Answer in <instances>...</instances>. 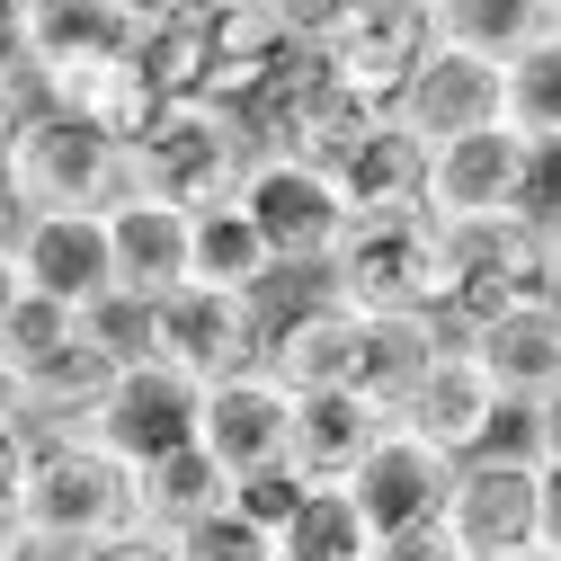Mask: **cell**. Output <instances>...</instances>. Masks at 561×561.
<instances>
[{
	"label": "cell",
	"instance_id": "cell-1",
	"mask_svg": "<svg viewBox=\"0 0 561 561\" xmlns=\"http://www.w3.org/2000/svg\"><path fill=\"white\" fill-rule=\"evenodd\" d=\"M312 286L357 321H437L446 312V224L428 205L419 215H347Z\"/></svg>",
	"mask_w": 561,
	"mask_h": 561
},
{
	"label": "cell",
	"instance_id": "cell-2",
	"mask_svg": "<svg viewBox=\"0 0 561 561\" xmlns=\"http://www.w3.org/2000/svg\"><path fill=\"white\" fill-rule=\"evenodd\" d=\"M19 508H27V526H36V543L54 561H72V552H90V543H107L125 526H144V472L116 463L99 437L62 428V437H36Z\"/></svg>",
	"mask_w": 561,
	"mask_h": 561
},
{
	"label": "cell",
	"instance_id": "cell-3",
	"mask_svg": "<svg viewBox=\"0 0 561 561\" xmlns=\"http://www.w3.org/2000/svg\"><path fill=\"white\" fill-rule=\"evenodd\" d=\"M259 161V134L241 107H215V99H179L152 116V134L125 152V179L134 196H152V205H179V215H215V205L241 196Z\"/></svg>",
	"mask_w": 561,
	"mask_h": 561
},
{
	"label": "cell",
	"instance_id": "cell-4",
	"mask_svg": "<svg viewBox=\"0 0 561 561\" xmlns=\"http://www.w3.org/2000/svg\"><path fill=\"white\" fill-rule=\"evenodd\" d=\"M0 152H10V179H19V205H27V215H107L116 196H134L125 144H107L81 107L36 99V107L10 125V144H0Z\"/></svg>",
	"mask_w": 561,
	"mask_h": 561
},
{
	"label": "cell",
	"instance_id": "cell-5",
	"mask_svg": "<svg viewBox=\"0 0 561 561\" xmlns=\"http://www.w3.org/2000/svg\"><path fill=\"white\" fill-rule=\"evenodd\" d=\"M446 561H535V455L481 446L455 463L446 508H437Z\"/></svg>",
	"mask_w": 561,
	"mask_h": 561
},
{
	"label": "cell",
	"instance_id": "cell-6",
	"mask_svg": "<svg viewBox=\"0 0 561 561\" xmlns=\"http://www.w3.org/2000/svg\"><path fill=\"white\" fill-rule=\"evenodd\" d=\"M125 54H134V0H27L19 10V72L54 107L116 72Z\"/></svg>",
	"mask_w": 561,
	"mask_h": 561
},
{
	"label": "cell",
	"instance_id": "cell-7",
	"mask_svg": "<svg viewBox=\"0 0 561 561\" xmlns=\"http://www.w3.org/2000/svg\"><path fill=\"white\" fill-rule=\"evenodd\" d=\"M232 205L250 215V232L267 241L276 276H321L330 250H339V232H347V205H339L330 170H312L295 152H259Z\"/></svg>",
	"mask_w": 561,
	"mask_h": 561
},
{
	"label": "cell",
	"instance_id": "cell-8",
	"mask_svg": "<svg viewBox=\"0 0 561 561\" xmlns=\"http://www.w3.org/2000/svg\"><path fill=\"white\" fill-rule=\"evenodd\" d=\"M543 205V152H526L508 125L455 134L428 152V215L437 224H508Z\"/></svg>",
	"mask_w": 561,
	"mask_h": 561
},
{
	"label": "cell",
	"instance_id": "cell-9",
	"mask_svg": "<svg viewBox=\"0 0 561 561\" xmlns=\"http://www.w3.org/2000/svg\"><path fill=\"white\" fill-rule=\"evenodd\" d=\"M312 54L330 62L339 90H357L366 107H392L401 81L437 54V19H428V0H347L339 27H330Z\"/></svg>",
	"mask_w": 561,
	"mask_h": 561
},
{
	"label": "cell",
	"instance_id": "cell-10",
	"mask_svg": "<svg viewBox=\"0 0 561 561\" xmlns=\"http://www.w3.org/2000/svg\"><path fill=\"white\" fill-rule=\"evenodd\" d=\"M526 295H552L543 286V250H535V215H508V224H446V339H463L472 321L508 312Z\"/></svg>",
	"mask_w": 561,
	"mask_h": 561
},
{
	"label": "cell",
	"instance_id": "cell-11",
	"mask_svg": "<svg viewBox=\"0 0 561 561\" xmlns=\"http://www.w3.org/2000/svg\"><path fill=\"white\" fill-rule=\"evenodd\" d=\"M446 481L455 463L437 446H419L410 428H383V446L347 472L339 490L357 500V517L375 526L383 552H419V543H437V508H446Z\"/></svg>",
	"mask_w": 561,
	"mask_h": 561
},
{
	"label": "cell",
	"instance_id": "cell-12",
	"mask_svg": "<svg viewBox=\"0 0 561 561\" xmlns=\"http://www.w3.org/2000/svg\"><path fill=\"white\" fill-rule=\"evenodd\" d=\"M500 383H490L481 366H472V347L463 339H446L428 366L410 375V392L392 401V428H410L419 446H437L446 463H463V455H481L490 437H500Z\"/></svg>",
	"mask_w": 561,
	"mask_h": 561
},
{
	"label": "cell",
	"instance_id": "cell-13",
	"mask_svg": "<svg viewBox=\"0 0 561 561\" xmlns=\"http://www.w3.org/2000/svg\"><path fill=\"white\" fill-rule=\"evenodd\" d=\"M259 339H267L259 295H215V286H170L161 295V366L187 375L196 392L224 383V375H250Z\"/></svg>",
	"mask_w": 561,
	"mask_h": 561
},
{
	"label": "cell",
	"instance_id": "cell-14",
	"mask_svg": "<svg viewBox=\"0 0 561 561\" xmlns=\"http://www.w3.org/2000/svg\"><path fill=\"white\" fill-rule=\"evenodd\" d=\"M81 437H99L116 463L144 472V463L196 446V383L170 375V366H134V375H116V383L99 392V410L81 419Z\"/></svg>",
	"mask_w": 561,
	"mask_h": 561
},
{
	"label": "cell",
	"instance_id": "cell-15",
	"mask_svg": "<svg viewBox=\"0 0 561 561\" xmlns=\"http://www.w3.org/2000/svg\"><path fill=\"white\" fill-rule=\"evenodd\" d=\"M286 428H295V392H286V383H267L259 366L196 392V446L215 455L232 481L286 463Z\"/></svg>",
	"mask_w": 561,
	"mask_h": 561
},
{
	"label": "cell",
	"instance_id": "cell-16",
	"mask_svg": "<svg viewBox=\"0 0 561 561\" xmlns=\"http://www.w3.org/2000/svg\"><path fill=\"white\" fill-rule=\"evenodd\" d=\"M392 125H401V134H419L428 152H437V144H455V134L500 125V62H490V54H463V45H446V36H437V54L401 81Z\"/></svg>",
	"mask_w": 561,
	"mask_h": 561
},
{
	"label": "cell",
	"instance_id": "cell-17",
	"mask_svg": "<svg viewBox=\"0 0 561 561\" xmlns=\"http://www.w3.org/2000/svg\"><path fill=\"white\" fill-rule=\"evenodd\" d=\"M357 347H366V321L347 312V304H330V295H312V304H295V312L267 321L259 375L286 383V392H339V383L357 392Z\"/></svg>",
	"mask_w": 561,
	"mask_h": 561
},
{
	"label": "cell",
	"instance_id": "cell-18",
	"mask_svg": "<svg viewBox=\"0 0 561 561\" xmlns=\"http://www.w3.org/2000/svg\"><path fill=\"white\" fill-rule=\"evenodd\" d=\"M463 347H472V366L500 383V401H526V410L552 401L561 392V295H526L508 312L472 321Z\"/></svg>",
	"mask_w": 561,
	"mask_h": 561
},
{
	"label": "cell",
	"instance_id": "cell-19",
	"mask_svg": "<svg viewBox=\"0 0 561 561\" xmlns=\"http://www.w3.org/2000/svg\"><path fill=\"white\" fill-rule=\"evenodd\" d=\"M10 259H19V286L27 295L72 304V312L116 286V267H107V215H19Z\"/></svg>",
	"mask_w": 561,
	"mask_h": 561
},
{
	"label": "cell",
	"instance_id": "cell-20",
	"mask_svg": "<svg viewBox=\"0 0 561 561\" xmlns=\"http://www.w3.org/2000/svg\"><path fill=\"white\" fill-rule=\"evenodd\" d=\"M392 428V410L366 401V392H295V428H286V472L312 481V490H339L347 472H357Z\"/></svg>",
	"mask_w": 561,
	"mask_h": 561
},
{
	"label": "cell",
	"instance_id": "cell-21",
	"mask_svg": "<svg viewBox=\"0 0 561 561\" xmlns=\"http://www.w3.org/2000/svg\"><path fill=\"white\" fill-rule=\"evenodd\" d=\"M330 187H339L347 215H419V205H428V144L401 134L392 107H383L357 144L330 161Z\"/></svg>",
	"mask_w": 561,
	"mask_h": 561
},
{
	"label": "cell",
	"instance_id": "cell-22",
	"mask_svg": "<svg viewBox=\"0 0 561 561\" xmlns=\"http://www.w3.org/2000/svg\"><path fill=\"white\" fill-rule=\"evenodd\" d=\"M107 267H116V286L161 304L170 286H187V215L152 205V196H116L107 205Z\"/></svg>",
	"mask_w": 561,
	"mask_h": 561
},
{
	"label": "cell",
	"instance_id": "cell-23",
	"mask_svg": "<svg viewBox=\"0 0 561 561\" xmlns=\"http://www.w3.org/2000/svg\"><path fill=\"white\" fill-rule=\"evenodd\" d=\"M276 54H286V36H276L250 0H205V99L215 107H250V90L276 72Z\"/></svg>",
	"mask_w": 561,
	"mask_h": 561
},
{
	"label": "cell",
	"instance_id": "cell-24",
	"mask_svg": "<svg viewBox=\"0 0 561 561\" xmlns=\"http://www.w3.org/2000/svg\"><path fill=\"white\" fill-rule=\"evenodd\" d=\"M500 125L517 134L526 152H561V27L526 36L508 62H500Z\"/></svg>",
	"mask_w": 561,
	"mask_h": 561
},
{
	"label": "cell",
	"instance_id": "cell-25",
	"mask_svg": "<svg viewBox=\"0 0 561 561\" xmlns=\"http://www.w3.org/2000/svg\"><path fill=\"white\" fill-rule=\"evenodd\" d=\"M134 81H144L161 107H179V99H205V0L196 10H144L134 19Z\"/></svg>",
	"mask_w": 561,
	"mask_h": 561
},
{
	"label": "cell",
	"instance_id": "cell-26",
	"mask_svg": "<svg viewBox=\"0 0 561 561\" xmlns=\"http://www.w3.org/2000/svg\"><path fill=\"white\" fill-rule=\"evenodd\" d=\"M187 286H215V295H267L276 286V259L250 232L241 205H215V215H187Z\"/></svg>",
	"mask_w": 561,
	"mask_h": 561
},
{
	"label": "cell",
	"instance_id": "cell-27",
	"mask_svg": "<svg viewBox=\"0 0 561 561\" xmlns=\"http://www.w3.org/2000/svg\"><path fill=\"white\" fill-rule=\"evenodd\" d=\"M215 508H232V472H224L215 455H205V446H179V455L144 463V526L179 535V526L215 517Z\"/></svg>",
	"mask_w": 561,
	"mask_h": 561
},
{
	"label": "cell",
	"instance_id": "cell-28",
	"mask_svg": "<svg viewBox=\"0 0 561 561\" xmlns=\"http://www.w3.org/2000/svg\"><path fill=\"white\" fill-rule=\"evenodd\" d=\"M81 347V312L72 304H45V295H19L10 321H0V375H10V392L27 401V383H45L62 357Z\"/></svg>",
	"mask_w": 561,
	"mask_h": 561
},
{
	"label": "cell",
	"instance_id": "cell-29",
	"mask_svg": "<svg viewBox=\"0 0 561 561\" xmlns=\"http://www.w3.org/2000/svg\"><path fill=\"white\" fill-rule=\"evenodd\" d=\"M276 561H383V543L347 490H304V508L276 535Z\"/></svg>",
	"mask_w": 561,
	"mask_h": 561
},
{
	"label": "cell",
	"instance_id": "cell-30",
	"mask_svg": "<svg viewBox=\"0 0 561 561\" xmlns=\"http://www.w3.org/2000/svg\"><path fill=\"white\" fill-rule=\"evenodd\" d=\"M428 19H437V36H446V45L508 62L526 36H543V27H552V0H428Z\"/></svg>",
	"mask_w": 561,
	"mask_h": 561
},
{
	"label": "cell",
	"instance_id": "cell-31",
	"mask_svg": "<svg viewBox=\"0 0 561 561\" xmlns=\"http://www.w3.org/2000/svg\"><path fill=\"white\" fill-rule=\"evenodd\" d=\"M81 339L107 357V375H134V366H161V304L134 295V286H107L81 304Z\"/></svg>",
	"mask_w": 561,
	"mask_h": 561
},
{
	"label": "cell",
	"instance_id": "cell-32",
	"mask_svg": "<svg viewBox=\"0 0 561 561\" xmlns=\"http://www.w3.org/2000/svg\"><path fill=\"white\" fill-rule=\"evenodd\" d=\"M62 107H81V116H90V125L107 134V144H125V152L144 144V134H152V116H161V99H152L144 81H134V62H116V72H99V81H90L81 99H62Z\"/></svg>",
	"mask_w": 561,
	"mask_h": 561
},
{
	"label": "cell",
	"instance_id": "cell-33",
	"mask_svg": "<svg viewBox=\"0 0 561 561\" xmlns=\"http://www.w3.org/2000/svg\"><path fill=\"white\" fill-rule=\"evenodd\" d=\"M170 552H179V561H276V535H259L241 508H215V517L179 526Z\"/></svg>",
	"mask_w": 561,
	"mask_h": 561
},
{
	"label": "cell",
	"instance_id": "cell-34",
	"mask_svg": "<svg viewBox=\"0 0 561 561\" xmlns=\"http://www.w3.org/2000/svg\"><path fill=\"white\" fill-rule=\"evenodd\" d=\"M304 490H312V481H295L286 463H276V472H250V481H232V508H241L259 535H286V517L304 508Z\"/></svg>",
	"mask_w": 561,
	"mask_h": 561
},
{
	"label": "cell",
	"instance_id": "cell-35",
	"mask_svg": "<svg viewBox=\"0 0 561 561\" xmlns=\"http://www.w3.org/2000/svg\"><path fill=\"white\" fill-rule=\"evenodd\" d=\"M250 10H259L276 36H286V45H321V36L339 27V10H347V0H250Z\"/></svg>",
	"mask_w": 561,
	"mask_h": 561
},
{
	"label": "cell",
	"instance_id": "cell-36",
	"mask_svg": "<svg viewBox=\"0 0 561 561\" xmlns=\"http://www.w3.org/2000/svg\"><path fill=\"white\" fill-rule=\"evenodd\" d=\"M535 552L561 561V455H535Z\"/></svg>",
	"mask_w": 561,
	"mask_h": 561
},
{
	"label": "cell",
	"instance_id": "cell-37",
	"mask_svg": "<svg viewBox=\"0 0 561 561\" xmlns=\"http://www.w3.org/2000/svg\"><path fill=\"white\" fill-rule=\"evenodd\" d=\"M27 463H36L27 410H0V500H19V490H27Z\"/></svg>",
	"mask_w": 561,
	"mask_h": 561
},
{
	"label": "cell",
	"instance_id": "cell-38",
	"mask_svg": "<svg viewBox=\"0 0 561 561\" xmlns=\"http://www.w3.org/2000/svg\"><path fill=\"white\" fill-rule=\"evenodd\" d=\"M72 561H179V552H170L161 526H125V535H107V543H90V552H72Z\"/></svg>",
	"mask_w": 561,
	"mask_h": 561
},
{
	"label": "cell",
	"instance_id": "cell-39",
	"mask_svg": "<svg viewBox=\"0 0 561 561\" xmlns=\"http://www.w3.org/2000/svg\"><path fill=\"white\" fill-rule=\"evenodd\" d=\"M0 561H54V552L36 543V526H27L19 500H0Z\"/></svg>",
	"mask_w": 561,
	"mask_h": 561
},
{
	"label": "cell",
	"instance_id": "cell-40",
	"mask_svg": "<svg viewBox=\"0 0 561 561\" xmlns=\"http://www.w3.org/2000/svg\"><path fill=\"white\" fill-rule=\"evenodd\" d=\"M535 250H543V286L561 295V196L535 205Z\"/></svg>",
	"mask_w": 561,
	"mask_h": 561
},
{
	"label": "cell",
	"instance_id": "cell-41",
	"mask_svg": "<svg viewBox=\"0 0 561 561\" xmlns=\"http://www.w3.org/2000/svg\"><path fill=\"white\" fill-rule=\"evenodd\" d=\"M36 107V90H27V72H19V62H0V144H10V125Z\"/></svg>",
	"mask_w": 561,
	"mask_h": 561
},
{
	"label": "cell",
	"instance_id": "cell-42",
	"mask_svg": "<svg viewBox=\"0 0 561 561\" xmlns=\"http://www.w3.org/2000/svg\"><path fill=\"white\" fill-rule=\"evenodd\" d=\"M535 455H561V392L535 401Z\"/></svg>",
	"mask_w": 561,
	"mask_h": 561
},
{
	"label": "cell",
	"instance_id": "cell-43",
	"mask_svg": "<svg viewBox=\"0 0 561 561\" xmlns=\"http://www.w3.org/2000/svg\"><path fill=\"white\" fill-rule=\"evenodd\" d=\"M19 215H27V205H19V179H10V152H0V241L19 232Z\"/></svg>",
	"mask_w": 561,
	"mask_h": 561
},
{
	"label": "cell",
	"instance_id": "cell-44",
	"mask_svg": "<svg viewBox=\"0 0 561 561\" xmlns=\"http://www.w3.org/2000/svg\"><path fill=\"white\" fill-rule=\"evenodd\" d=\"M19 295H27V286H19V259H10V241H0V321H10Z\"/></svg>",
	"mask_w": 561,
	"mask_h": 561
},
{
	"label": "cell",
	"instance_id": "cell-45",
	"mask_svg": "<svg viewBox=\"0 0 561 561\" xmlns=\"http://www.w3.org/2000/svg\"><path fill=\"white\" fill-rule=\"evenodd\" d=\"M144 10H196V0H134V19H144Z\"/></svg>",
	"mask_w": 561,
	"mask_h": 561
},
{
	"label": "cell",
	"instance_id": "cell-46",
	"mask_svg": "<svg viewBox=\"0 0 561 561\" xmlns=\"http://www.w3.org/2000/svg\"><path fill=\"white\" fill-rule=\"evenodd\" d=\"M0 410H19V392H10V375H0Z\"/></svg>",
	"mask_w": 561,
	"mask_h": 561
},
{
	"label": "cell",
	"instance_id": "cell-47",
	"mask_svg": "<svg viewBox=\"0 0 561 561\" xmlns=\"http://www.w3.org/2000/svg\"><path fill=\"white\" fill-rule=\"evenodd\" d=\"M552 27H561V0H552Z\"/></svg>",
	"mask_w": 561,
	"mask_h": 561
},
{
	"label": "cell",
	"instance_id": "cell-48",
	"mask_svg": "<svg viewBox=\"0 0 561 561\" xmlns=\"http://www.w3.org/2000/svg\"><path fill=\"white\" fill-rule=\"evenodd\" d=\"M383 561H392V552H383Z\"/></svg>",
	"mask_w": 561,
	"mask_h": 561
}]
</instances>
